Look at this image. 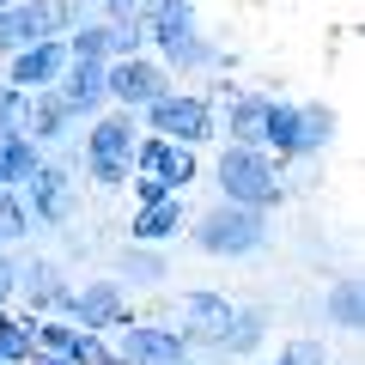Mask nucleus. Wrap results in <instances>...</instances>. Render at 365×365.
I'll list each match as a JSON object with an SVG mask.
<instances>
[{"label":"nucleus","instance_id":"obj_1","mask_svg":"<svg viewBox=\"0 0 365 365\" xmlns=\"http://www.w3.org/2000/svg\"><path fill=\"white\" fill-rule=\"evenodd\" d=\"M213 182H220V201H232V207L274 213L280 201H287V165H280L268 146H237V140H225L220 158H213Z\"/></svg>","mask_w":365,"mask_h":365},{"label":"nucleus","instance_id":"obj_2","mask_svg":"<svg viewBox=\"0 0 365 365\" xmlns=\"http://www.w3.org/2000/svg\"><path fill=\"white\" fill-rule=\"evenodd\" d=\"M268 237H274V213H256V207L213 201V207L189 213V244L213 262H250L268 250Z\"/></svg>","mask_w":365,"mask_h":365},{"label":"nucleus","instance_id":"obj_3","mask_svg":"<svg viewBox=\"0 0 365 365\" xmlns=\"http://www.w3.org/2000/svg\"><path fill=\"white\" fill-rule=\"evenodd\" d=\"M140 134H158V140H177V146H207L220 140V110H213L207 91L170 86L165 98H153L140 110Z\"/></svg>","mask_w":365,"mask_h":365},{"label":"nucleus","instance_id":"obj_4","mask_svg":"<svg viewBox=\"0 0 365 365\" xmlns=\"http://www.w3.org/2000/svg\"><path fill=\"white\" fill-rule=\"evenodd\" d=\"M55 317H67L79 329H98V335H116L134 317V299H128V287H122L116 274H104V280H73Z\"/></svg>","mask_w":365,"mask_h":365},{"label":"nucleus","instance_id":"obj_5","mask_svg":"<svg viewBox=\"0 0 365 365\" xmlns=\"http://www.w3.org/2000/svg\"><path fill=\"white\" fill-rule=\"evenodd\" d=\"M19 195H25L37 232H61V225H73V213H79V170L67 165V158H43V170L19 189Z\"/></svg>","mask_w":365,"mask_h":365},{"label":"nucleus","instance_id":"obj_6","mask_svg":"<svg viewBox=\"0 0 365 365\" xmlns=\"http://www.w3.org/2000/svg\"><path fill=\"white\" fill-rule=\"evenodd\" d=\"M110 347H116L128 365H189V359H195V347L182 341L177 323H134V317L116 329Z\"/></svg>","mask_w":365,"mask_h":365},{"label":"nucleus","instance_id":"obj_7","mask_svg":"<svg viewBox=\"0 0 365 365\" xmlns=\"http://www.w3.org/2000/svg\"><path fill=\"white\" fill-rule=\"evenodd\" d=\"M170 86H177V79H170L165 67L153 61V55H122V61H110V67H104V91H110V104H116V110H134V116H140L153 98H165Z\"/></svg>","mask_w":365,"mask_h":365},{"label":"nucleus","instance_id":"obj_8","mask_svg":"<svg viewBox=\"0 0 365 365\" xmlns=\"http://www.w3.org/2000/svg\"><path fill=\"white\" fill-rule=\"evenodd\" d=\"M67 287H73V280H67L49 256H31V262L13 268V311L31 317V323H37V317H55L61 299H67Z\"/></svg>","mask_w":365,"mask_h":365},{"label":"nucleus","instance_id":"obj_9","mask_svg":"<svg viewBox=\"0 0 365 365\" xmlns=\"http://www.w3.org/2000/svg\"><path fill=\"white\" fill-rule=\"evenodd\" d=\"M232 292H213V287H189L182 292V304H177V329H182V341L189 347H220V335H225V323H232Z\"/></svg>","mask_w":365,"mask_h":365},{"label":"nucleus","instance_id":"obj_10","mask_svg":"<svg viewBox=\"0 0 365 365\" xmlns=\"http://www.w3.org/2000/svg\"><path fill=\"white\" fill-rule=\"evenodd\" d=\"M61 67H67V43L61 37H37V43H25V49H13L0 61V79L19 86V91H49L55 79H61Z\"/></svg>","mask_w":365,"mask_h":365},{"label":"nucleus","instance_id":"obj_11","mask_svg":"<svg viewBox=\"0 0 365 365\" xmlns=\"http://www.w3.org/2000/svg\"><path fill=\"white\" fill-rule=\"evenodd\" d=\"M73 140L86 146V158H104V165H128L134 140H140V116H134V110H116V104H110L104 116L79 122Z\"/></svg>","mask_w":365,"mask_h":365},{"label":"nucleus","instance_id":"obj_12","mask_svg":"<svg viewBox=\"0 0 365 365\" xmlns=\"http://www.w3.org/2000/svg\"><path fill=\"white\" fill-rule=\"evenodd\" d=\"M182 232H189V195H165L153 207H134L128 220V244H153V250L177 244Z\"/></svg>","mask_w":365,"mask_h":365},{"label":"nucleus","instance_id":"obj_13","mask_svg":"<svg viewBox=\"0 0 365 365\" xmlns=\"http://www.w3.org/2000/svg\"><path fill=\"white\" fill-rule=\"evenodd\" d=\"M55 91H61V104L73 110L79 122H91V116H104V110H110L104 67H98V61H67V67H61V79H55Z\"/></svg>","mask_w":365,"mask_h":365},{"label":"nucleus","instance_id":"obj_14","mask_svg":"<svg viewBox=\"0 0 365 365\" xmlns=\"http://www.w3.org/2000/svg\"><path fill=\"white\" fill-rule=\"evenodd\" d=\"M25 134L49 153V146H61V140H73V134H79V116L61 104V91H55V86H49V91H31V104H25Z\"/></svg>","mask_w":365,"mask_h":365},{"label":"nucleus","instance_id":"obj_15","mask_svg":"<svg viewBox=\"0 0 365 365\" xmlns=\"http://www.w3.org/2000/svg\"><path fill=\"white\" fill-rule=\"evenodd\" d=\"M268 335H274L268 304H232V323H225V335H220L213 353H225V359H256V353L268 347Z\"/></svg>","mask_w":365,"mask_h":365},{"label":"nucleus","instance_id":"obj_16","mask_svg":"<svg viewBox=\"0 0 365 365\" xmlns=\"http://www.w3.org/2000/svg\"><path fill=\"white\" fill-rule=\"evenodd\" d=\"M323 323L335 329V335H347V341L365 329V287H359V274L329 280V292H323Z\"/></svg>","mask_w":365,"mask_h":365},{"label":"nucleus","instance_id":"obj_17","mask_svg":"<svg viewBox=\"0 0 365 365\" xmlns=\"http://www.w3.org/2000/svg\"><path fill=\"white\" fill-rule=\"evenodd\" d=\"M262 146H268L280 165H299V104L268 98V110H262Z\"/></svg>","mask_w":365,"mask_h":365},{"label":"nucleus","instance_id":"obj_18","mask_svg":"<svg viewBox=\"0 0 365 365\" xmlns=\"http://www.w3.org/2000/svg\"><path fill=\"white\" fill-rule=\"evenodd\" d=\"M43 158L49 153H43L31 134H6V140H0V189H25V182L43 170Z\"/></svg>","mask_w":365,"mask_h":365},{"label":"nucleus","instance_id":"obj_19","mask_svg":"<svg viewBox=\"0 0 365 365\" xmlns=\"http://www.w3.org/2000/svg\"><path fill=\"white\" fill-rule=\"evenodd\" d=\"M116 280H122V287H158V280H170V256L153 250V244H122Z\"/></svg>","mask_w":365,"mask_h":365},{"label":"nucleus","instance_id":"obj_20","mask_svg":"<svg viewBox=\"0 0 365 365\" xmlns=\"http://www.w3.org/2000/svg\"><path fill=\"white\" fill-rule=\"evenodd\" d=\"M61 43H67V61H98V67L116 61V49H110V19H79Z\"/></svg>","mask_w":365,"mask_h":365},{"label":"nucleus","instance_id":"obj_21","mask_svg":"<svg viewBox=\"0 0 365 365\" xmlns=\"http://www.w3.org/2000/svg\"><path fill=\"white\" fill-rule=\"evenodd\" d=\"M335 134H341V116H335L329 104H299V158L329 153V146H335Z\"/></svg>","mask_w":365,"mask_h":365},{"label":"nucleus","instance_id":"obj_22","mask_svg":"<svg viewBox=\"0 0 365 365\" xmlns=\"http://www.w3.org/2000/svg\"><path fill=\"white\" fill-rule=\"evenodd\" d=\"M158 182H165L170 195H189V189H195V177H201V158H195V146H177L170 140L165 146V158H158V170H153Z\"/></svg>","mask_w":365,"mask_h":365},{"label":"nucleus","instance_id":"obj_23","mask_svg":"<svg viewBox=\"0 0 365 365\" xmlns=\"http://www.w3.org/2000/svg\"><path fill=\"white\" fill-rule=\"evenodd\" d=\"M31 232H37V225H31V207H25V195H19V189H0V250L25 244Z\"/></svg>","mask_w":365,"mask_h":365},{"label":"nucleus","instance_id":"obj_24","mask_svg":"<svg viewBox=\"0 0 365 365\" xmlns=\"http://www.w3.org/2000/svg\"><path fill=\"white\" fill-rule=\"evenodd\" d=\"M31 317H19V311H0V365H25L31 359Z\"/></svg>","mask_w":365,"mask_h":365},{"label":"nucleus","instance_id":"obj_25","mask_svg":"<svg viewBox=\"0 0 365 365\" xmlns=\"http://www.w3.org/2000/svg\"><path fill=\"white\" fill-rule=\"evenodd\" d=\"M268 365H329V347L311 341V335H292V341H280V353Z\"/></svg>","mask_w":365,"mask_h":365},{"label":"nucleus","instance_id":"obj_26","mask_svg":"<svg viewBox=\"0 0 365 365\" xmlns=\"http://www.w3.org/2000/svg\"><path fill=\"white\" fill-rule=\"evenodd\" d=\"M25 104H31V91H19V86L0 79V140H6V134H25Z\"/></svg>","mask_w":365,"mask_h":365},{"label":"nucleus","instance_id":"obj_27","mask_svg":"<svg viewBox=\"0 0 365 365\" xmlns=\"http://www.w3.org/2000/svg\"><path fill=\"white\" fill-rule=\"evenodd\" d=\"M134 170L128 165H104V158H86V182L98 189V195H116V189H128Z\"/></svg>","mask_w":365,"mask_h":365},{"label":"nucleus","instance_id":"obj_28","mask_svg":"<svg viewBox=\"0 0 365 365\" xmlns=\"http://www.w3.org/2000/svg\"><path fill=\"white\" fill-rule=\"evenodd\" d=\"M110 353H116V347H110V335H98V329H79V341H73V353H67V359H73V365H104Z\"/></svg>","mask_w":365,"mask_h":365},{"label":"nucleus","instance_id":"obj_29","mask_svg":"<svg viewBox=\"0 0 365 365\" xmlns=\"http://www.w3.org/2000/svg\"><path fill=\"white\" fill-rule=\"evenodd\" d=\"M128 195H134V207H153V201H165L170 189L158 177H128Z\"/></svg>","mask_w":365,"mask_h":365},{"label":"nucleus","instance_id":"obj_30","mask_svg":"<svg viewBox=\"0 0 365 365\" xmlns=\"http://www.w3.org/2000/svg\"><path fill=\"white\" fill-rule=\"evenodd\" d=\"M13 268H19V262L0 250V311H13Z\"/></svg>","mask_w":365,"mask_h":365},{"label":"nucleus","instance_id":"obj_31","mask_svg":"<svg viewBox=\"0 0 365 365\" xmlns=\"http://www.w3.org/2000/svg\"><path fill=\"white\" fill-rule=\"evenodd\" d=\"M86 6H98L104 19H116V13H140V0H86Z\"/></svg>","mask_w":365,"mask_h":365},{"label":"nucleus","instance_id":"obj_32","mask_svg":"<svg viewBox=\"0 0 365 365\" xmlns=\"http://www.w3.org/2000/svg\"><path fill=\"white\" fill-rule=\"evenodd\" d=\"M25 365H73V359H61V353H37V347H31V359Z\"/></svg>","mask_w":365,"mask_h":365},{"label":"nucleus","instance_id":"obj_33","mask_svg":"<svg viewBox=\"0 0 365 365\" xmlns=\"http://www.w3.org/2000/svg\"><path fill=\"white\" fill-rule=\"evenodd\" d=\"M189 365H195V359H189Z\"/></svg>","mask_w":365,"mask_h":365}]
</instances>
